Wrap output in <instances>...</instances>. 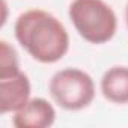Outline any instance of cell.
I'll return each mask as SVG.
<instances>
[{
    "instance_id": "cell-1",
    "label": "cell",
    "mask_w": 128,
    "mask_h": 128,
    "mask_svg": "<svg viewBox=\"0 0 128 128\" xmlns=\"http://www.w3.org/2000/svg\"><path fill=\"white\" fill-rule=\"evenodd\" d=\"M18 44L39 63H56L70 50V35L63 23L44 9H29L14 24Z\"/></svg>"
},
{
    "instance_id": "cell-2",
    "label": "cell",
    "mask_w": 128,
    "mask_h": 128,
    "mask_svg": "<svg viewBox=\"0 0 128 128\" xmlns=\"http://www.w3.org/2000/svg\"><path fill=\"white\" fill-rule=\"evenodd\" d=\"M68 15L77 33L89 44H106L118 30V17L104 0H72Z\"/></svg>"
},
{
    "instance_id": "cell-3",
    "label": "cell",
    "mask_w": 128,
    "mask_h": 128,
    "mask_svg": "<svg viewBox=\"0 0 128 128\" xmlns=\"http://www.w3.org/2000/svg\"><path fill=\"white\" fill-rule=\"evenodd\" d=\"M48 92L59 107L78 112L92 104L95 98V82L83 70L65 68L51 77Z\"/></svg>"
},
{
    "instance_id": "cell-4",
    "label": "cell",
    "mask_w": 128,
    "mask_h": 128,
    "mask_svg": "<svg viewBox=\"0 0 128 128\" xmlns=\"http://www.w3.org/2000/svg\"><path fill=\"white\" fill-rule=\"evenodd\" d=\"M30 80L24 72L0 78V113H15L30 100Z\"/></svg>"
},
{
    "instance_id": "cell-5",
    "label": "cell",
    "mask_w": 128,
    "mask_h": 128,
    "mask_svg": "<svg viewBox=\"0 0 128 128\" xmlns=\"http://www.w3.org/2000/svg\"><path fill=\"white\" fill-rule=\"evenodd\" d=\"M56 120V110L45 98H30L24 107L12 116L17 128H48Z\"/></svg>"
},
{
    "instance_id": "cell-6",
    "label": "cell",
    "mask_w": 128,
    "mask_h": 128,
    "mask_svg": "<svg viewBox=\"0 0 128 128\" xmlns=\"http://www.w3.org/2000/svg\"><path fill=\"white\" fill-rule=\"evenodd\" d=\"M102 96L113 104H128V66H112L101 78Z\"/></svg>"
},
{
    "instance_id": "cell-7",
    "label": "cell",
    "mask_w": 128,
    "mask_h": 128,
    "mask_svg": "<svg viewBox=\"0 0 128 128\" xmlns=\"http://www.w3.org/2000/svg\"><path fill=\"white\" fill-rule=\"evenodd\" d=\"M20 63L15 48L8 42H0V78H6L20 72Z\"/></svg>"
},
{
    "instance_id": "cell-8",
    "label": "cell",
    "mask_w": 128,
    "mask_h": 128,
    "mask_svg": "<svg viewBox=\"0 0 128 128\" xmlns=\"http://www.w3.org/2000/svg\"><path fill=\"white\" fill-rule=\"evenodd\" d=\"M125 20H126V26H128V3H126V8H125Z\"/></svg>"
}]
</instances>
